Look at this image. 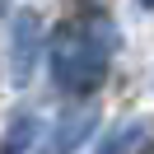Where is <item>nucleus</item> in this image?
Wrapping results in <instances>:
<instances>
[{
    "label": "nucleus",
    "mask_w": 154,
    "mask_h": 154,
    "mask_svg": "<svg viewBox=\"0 0 154 154\" xmlns=\"http://www.w3.org/2000/svg\"><path fill=\"white\" fill-rule=\"evenodd\" d=\"M145 135H149V126H145V122H122V126H112V131L98 140L94 154H131Z\"/></svg>",
    "instance_id": "obj_5"
},
{
    "label": "nucleus",
    "mask_w": 154,
    "mask_h": 154,
    "mask_svg": "<svg viewBox=\"0 0 154 154\" xmlns=\"http://www.w3.org/2000/svg\"><path fill=\"white\" fill-rule=\"evenodd\" d=\"M140 5H145V10H154V0H140Z\"/></svg>",
    "instance_id": "obj_6"
},
{
    "label": "nucleus",
    "mask_w": 154,
    "mask_h": 154,
    "mask_svg": "<svg viewBox=\"0 0 154 154\" xmlns=\"http://www.w3.org/2000/svg\"><path fill=\"white\" fill-rule=\"evenodd\" d=\"M38 145H42V117L38 112H19L0 135V154H38Z\"/></svg>",
    "instance_id": "obj_4"
},
{
    "label": "nucleus",
    "mask_w": 154,
    "mask_h": 154,
    "mask_svg": "<svg viewBox=\"0 0 154 154\" xmlns=\"http://www.w3.org/2000/svg\"><path fill=\"white\" fill-rule=\"evenodd\" d=\"M112 47H117V23L98 5H84L79 14L61 19L51 42H47L51 84L70 98H84L94 89H103L107 66H112Z\"/></svg>",
    "instance_id": "obj_1"
},
{
    "label": "nucleus",
    "mask_w": 154,
    "mask_h": 154,
    "mask_svg": "<svg viewBox=\"0 0 154 154\" xmlns=\"http://www.w3.org/2000/svg\"><path fill=\"white\" fill-rule=\"evenodd\" d=\"M38 56H42V14H38V10H19L14 23H10V56H5L14 89H23V84L33 79Z\"/></svg>",
    "instance_id": "obj_2"
},
{
    "label": "nucleus",
    "mask_w": 154,
    "mask_h": 154,
    "mask_svg": "<svg viewBox=\"0 0 154 154\" xmlns=\"http://www.w3.org/2000/svg\"><path fill=\"white\" fill-rule=\"evenodd\" d=\"M94 126H98V107H70L66 117H61V126H56V135H51V149L47 154H75L79 145L94 135Z\"/></svg>",
    "instance_id": "obj_3"
}]
</instances>
